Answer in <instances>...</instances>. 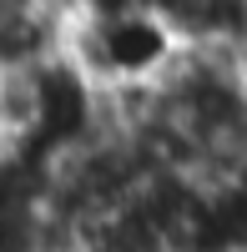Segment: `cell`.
<instances>
[{
	"mask_svg": "<svg viewBox=\"0 0 247 252\" xmlns=\"http://www.w3.org/2000/svg\"><path fill=\"white\" fill-rule=\"evenodd\" d=\"M242 10H247V0H242Z\"/></svg>",
	"mask_w": 247,
	"mask_h": 252,
	"instance_id": "6da1fadb",
	"label": "cell"
}]
</instances>
